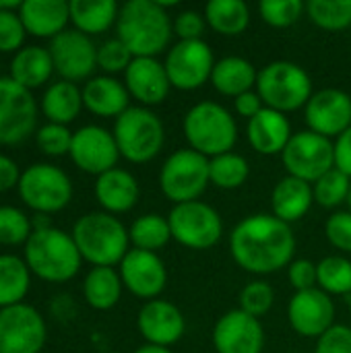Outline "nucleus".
Wrapping results in <instances>:
<instances>
[{
    "mask_svg": "<svg viewBox=\"0 0 351 353\" xmlns=\"http://www.w3.org/2000/svg\"><path fill=\"white\" fill-rule=\"evenodd\" d=\"M230 252L240 269L252 275H271L294 263L296 236L290 223L259 213L234 228L230 234Z\"/></svg>",
    "mask_w": 351,
    "mask_h": 353,
    "instance_id": "obj_1",
    "label": "nucleus"
},
{
    "mask_svg": "<svg viewBox=\"0 0 351 353\" xmlns=\"http://www.w3.org/2000/svg\"><path fill=\"white\" fill-rule=\"evenodd\" d=\"M116 29L118 39L134 58H155L174 35V23L166 6L155 0H128L122 4Z\"/></svg>",
    "mask_w": 351,
    "mask_h": 353,
    "instance_id": "obj_2",
    "label": "nucleus"
},
{
    "mask_svg": "<svg viewBox=\"0 0 351 353\" xmlns=\"http://www.w3.org/2000/svg\"><path fill=\"white\" fill-rule=\"evenodd\" d=\"M70 236L81 256L93 267L120 265L130 250V238L124 223L116 215L101 211L87 213L77 219Z\"/></svg>",
    "mask_w": 351,
    "mask_h": 353,
    "instance_id": "obj_3",
    "label": "nucleus"
},
{
    "mask_svg": "<svg viewBox=\"0 0 351 353\" xmlns=\"http://www.w3.org/2000/svg\"><path fill=\"white\" fill-rule=\"evenodd\" d=\"M81 261L72 236L62 230H35L25 242V263L43 281L64 283L72 279L81 269Z\"/></svg>",
    "mask_w": 351,
    "mask_h": 353,
    "instance_id": "obj_4",
    "label": "nucleus"
},
{
    "mask_svg": "<svg viewBox=\"0 0 351 353\" xmlns=\"http://www.w3.org/2000/svg\"><path fill=\"white\" fill-rule=\"evenodd\" d=\"M182 128L190 149L209 159L230 153L238 141V124L232 112L215 101L194 103L186 112Z\"/></svg>",
    "mask_w": 351,
    "mask_h": 353,
    "instance_id": "obj_5",
    "label": "nucleus"
},
{
    "mask_svg": "<svg viewBox=\"0 0 351 353\" xmlns=\"http://www.w3.org/2000/svg\"><path fill=\"white\" fill-rule=\"evenodd\" d=\"M257 93L261 95L265 108L277 110L281 114L306 108L312 91L310 74L296 62L275 60L259 70Z\"/></svg>",
    "mask_w": 351,
    "mask_h": 353,
    "instance_id": "obj_6",
    "label": "nucleus"
},
{
    "mask_svg": "<svg viewBox=\"0 0 351 353\" xmlns=\"http://www.w3.org/2000/svg\"><path fill=\"white\" fill-rule=\"evenodd\" d=\"M114 139L120 157L130 163H147L159 155L166 143L163 122L157 114L143 105H130L116 118Z\"/></svg>",
    "mask_w": 351,
    "mask_h": 353,
    "instance_id": "obj_7",
    "label": "nucleus"
},
{
    "mask_svg": "<svg viewBox=\"0 0 351 353\" xmlns=\"http://www.w3.org/2000/svg\"><path fill=\"white\" fill-rule=\"evenodd\" d=\"M209 184V157L190 147L174 151L159 170V188L174 205L199 201Z\"/></svg>",
    "mask_w": 351,
    "mask_h": 353,
    "instance_id": "obj_8",
    "label": "nucleus"
},
{
    "mask_svg": "<svg viewBox=\"0 0 351 353\" xmlns=\"http://www.w3.org/2000/svg\"><path fill=\"white\" fill-rule=\"evenodd\" d=\"M168 223L172 238L188 250H209L223 236L221 215L203 201L174 205Z\"/></svg>",
    "mask_w": 351,
    "mask_h": 353,
    "instance_id": "obj_9",
    "label": "nucleus"
},
{
    "mask_svg": "<svg viewBox=\"0 0 351 353\" xmlns=\"http://www.w3.org/2000/svg\"><path fill=\"white\" fill-rule=\"evenodd\" d=\"M21 201L37 213H56L72 199V182L56 165L33 163L21 174L19 180Z\"/></svg>",
    "mask_w": 351,
    "mask_h": 353,
    "instance_id": "obj_10",
    "label": "nucleus"
},
{
    "mask_svg": "<svg viewBox=\"0 0 351 353\" xmlns=\"http://www.w3.org/2000/svg\"><path fill=\"white\" fill-rule=\"evenodd\" d=\"M288 176L314 184L321 176L335 168L333 141L312 130L296 132L281 153Z\"/></svg>",
    "mask_w": 351,
    "mask_h": 353,
    "instance_id": "obj_11",
    "label": "nucleus"
},
{
    "mask_svg": "<svg viewBox=\"0 0 351 353\" xmlns=\"http://www.w3.org/2000/svg\"><path fill=\"white\" fill-rule=\"evenodd\" d=\"M163 66L172 87L180 91H194L211 81L215 58L211 46L203 39L178 41L168 50Z\"/></svg>",
    "mask_w": 351,
    "mask_h": 353,
    "instance_id": "obj_12",
    "label": "nucleus"
},
{
    "mask_svg": "<svg viewBox=\"0 0 351 353\" xmlns=\"http://www.w3.org/2000/svg\"><path fill=\"white\" fill-rule=\"evenodd\" d=\"M37 124V105L29 89L10 77L0 79V143L25 141Z\"/></svg>",
    "mask_w": 351,
    "mask_h": 353,
    "instance_id": "obj_13",
    "label": "nucleus"
},
{
    "mask_svg": "<svg viewBox=\"0 0 351 353\" xmlns=\"http://www.w3.org/2000/svg\"><path fill=\"white\" fill-rule=\"evenodd\" d=\"M46 343V323L29 304L0 310V353H39Z\"/></svg>",
    "mask_w": 351,
    "mask_h": 353,
    "instance_id": "obj_14",
    "label": "nucleus"
},
{
    "mask_svg": "<svg viewBox=\"0 0 351 353\" xmlns=\"http://www.w3.org/2000/svg\"><path fill=\"white\" fill-rule=\"evenodd\" d=\"M54 70L62 81H83L89 79L97 66V46L93 39L77 29H64L50 41L48 48Z\"/></svg>",
    "mask_w": 351,
    "mask_h": 353,
    "instance_id": "obj_15",
    "label": "nucleus"
},
{
    "mask_svg": "<svg viewBox=\"0 0 351 353\" xmlns=\"http://www.w3.org/2000/svg\"><path fill=\"white\" fill-rule=\"evenodd\" d=\"M68 155L72 157L79 170L93 176H101L116 168L120 151L114 132L95 124H87L72 132V145Z\"/></svg>",
    "mask_w": 351,
    "mask_h": 353,
    "instance_id": "obj_16",
    "label": "nucleus"
},
{
    "mask_svg": "<svg viewBox=\"0 0 351 353\" xmlns=\"http://www.w3.org/2000/svg\"><path fill=\"white\" fill-rule=\"evenodd\" d=\"M122 285L137 298L151 302L161 296L168 285V269L157 252L130 248L120 263Z\"/></svg>",
    "mask_w": 351,
    "mask_h": 353,
    "instance_id": "obj_17",
    "label": "nucleus"
},
{
    "mask_svg": "<svg viewBox=\"0 0 351 353\" xmlns=\"http://www.w3.org/2000/svg\"><path fill=\"white\" fill-rule=\"evenodd\" d=\"M288 321L298 335L319 339L335 325L333 298L319 288L296 292L288 304Z\"/></svg>",
    "mask_w": 351,
    "mask_h": 353,
    "instance_id": "obj_18",
    "label": "nucleus"
},
{
    "mask_svg": "<svg viewBox=\"0 0 351 353\" xmlns=\"http://www.w3.org/2000/svg\"><path fill=\"white\" fill-rule=\"evenodd\" d=\"M211 339L217 353H261L265 347L261 321L240 308L225 312L215 323Z\"/></svg>",
    "mask_w": 351,
    "mask_h": 353,
    "instance_id": "obj_19",
    "label": "nucleus"
},
{
    "mask_svg": "<svg viewBox=\"0 0 351 353\" xmlns=\"http://www.w3.org/2000/svg\"><path fill=\"white\" fill-rule=\"evenodd\" d=\"M308 130L337 139L351 126V95L341 89L317 91L304 108Z\"/></svg>",
    "mask_w": 351,
    "mask_h": 353,
    "instance_id": "obj_20",
    "label": "nucleus"
},
{
    "mask_svg": "<svg viewBox=\"0 0 351 353\" xmlns=\"http://www.w3.org/2000/svg\"><path fill=\"white\" fill-rule=\"evenodd\" d=\"M137 327L149 345L170 347L178 343L186 331V321L180 308L168 300H151L139 310Z\"/></svg>",
    "mask_w": 351,
    "mask_h": 353,
    "instance_id": "obj_21",
    "label": "nucleus"
},
{
    "mask_svg": "<svg viewBox=\"0 0 351 353\" xmlns=\"http://www.w3.org/2000/svg\"><path fill=\"white\" fill-rule=\"evenodd\" d=\"M124 85L143 108L163 103L172 89L166 66L157 58H132L124 72Z\"/></svg>",
    "mask_w": 351,
    "mask_h": 353,
    "instance_id": "obj_22",
    "label": "nucleus"
},
{
    "mask_svg": "<svg viewBox=\"0 0 351 353\" xmlns=\"http://www.w3.org/2000/svg\"><path fill=\"white\" fill-rule=\"evenodd\" d=\"M246 137L250 147L261 155H281L292 134V124L285 114L263 108L254 118L248 120Z\"/></svg>",
    "mask_w": 351,
    "mask_h": 353,
    "instance_id": "obj_23",
    "label": "nucleus"
},
{
    "mask_svg": "<svg viewBox=\"0 0 351 353\" xmlns=\"http://www.w3.org/2000/svg\"><path fill=\"white\" fill-rule=\"evenodd\" d=\"M130 93L124 83L110 74L93 77L83 87V105L101 118H118L130 105Z\"/></svg>",
    "mask_w": 351,
    "mask_h": 353,
    "instance_id": "obj_24",
    "label": "nucleus"
},
{
    "mask_svg": "<svg viewBox=\"0 0 351 353\" xmlns=\"http://www.w3.org/2000/svg\"><path fill=\"white\" fill-rule=\"evenodd\" d=\"M19 17L27 33L54 39L70 21V8L64 0H25L21 2Z\"/></svg>",
    "mask_w": 351,
    "mask_h": 353,
    "instance_id": "obj_25",
    "label": "nucleus"
},
{
    "mask_svg": "<svg viewBox=\"0 0 351 353\" xmlns=\"http://www.w3.org/2000/svg\"><path fill=\"white\" fill-rule=\"evenodd\" d=\"M139 194L137 178L122 168H114L95 180V199L110 215L130 211L137 205Z\"/></svg>",
    "mask_w": 351,
    "mask_h": 353,
    "instance_id": "obj_26",
    "label": "nucleus"
},
{
    "mask_svg": "<svg viewBox=\"0 0 351 353\" xmlns=\"http://www.w3.org/2000/svg\"><path fill=\"white\" fill-rule=\"evenodd\" d=\"M312 203H314L312 184L294 176L281 178L271 192L273 217L281 219L283 223L300 221L310 211Z\"/></svg>",
    "mask_w": 351,
    "mask_h": 353,
    "instance_id": "obj_27",
    "label": "nucleus"
},
{
    "mask_svg": "<svg viewBox=\"0 0 351 353\" xmlns=\"http://www.w3.org/2000/svg\"><path fill=\"white\" fill-rule=\"evenodd\" d=\"M259 70L254 64L242 56H225L215 62L211 72V85L217 93L225 97H238L257 87Z\"/></svg>",
    "mask_w": 351,
    "mask_h": 353,
    "instance_id": "obj_28",
    "label": "nucleus"
},
{
    "mask_svg": "<svg viewBox=\"0 0 351 353\" xmlns=\"http://www.w3.org/2000/svg\"><path fill=\"white\" fill-rule=\"evenodd\" d=\"M54 70L52 56L41 46L21 48L10 64V79L17 81L25 89H35L43 85Z\"/></svg>",
    "mask_w": 351,
    "mask_h": 353,
    "instance_id": "obj_29",
    "label": "nucleus"
},
{
    "mask_svg": "<svg viewBox=\"0 0 351 353\" xmlns=\"http://www.w3.org/2000/svg\"><path fill=\"white\" fill-rule=\"evenodd\" d=\"M70 21L74 29L85 35L108 31L118 21V4L114 0H70Z\"/></svg>",
    "mask_w": 351,
    "mask_h": 353,
    "instance_id": "obj_30",
    "label": "nucleus"
},
{
    "mask_svg": "<svg viewBox=\"0 0 351 353\" xmlns=\"http://www.w3.org/2000/svg\"><path fill=\"white\" fill-rule=\"evenodd\" d=\"M83 108V91L70 81H58L50 85L43 93L41 110L46 118L54 124L66 126L72 122Z\"/></svg>",
    "mask_w": 351,
    "mask_h": 353,
    "instance_id": "obj_31",
    "label": "nucleus"
},
{
    "mask_svg": "<svg viewBox=\"0 0 351 353\" xmlns=\"http://www.w3.org/2000/svg\"><path fill=\"white\" fill-rule=\"evenodd\" d=\"M122 279L114 267H93L83 283L85 300L95 310H110L120 302L122 296Z\"/></svg>",
    "mask_w": 351,
    "mask_h": 353,
    "instance_id": "obj_32",
    "label": "nucleus"
},
{
    "mask_svg": "<svg viewBox=\"0 0 351 353\" xmlns=\"http://www.w3.org/2000/svg\"><path fill=\"white\" fill-rule=\"evenodd\" d=\"M205 19L219 35H242L250 25V8L244 0H211L205 6Z\"/></svg>",
    "mask_w": 351,
    "mask_h": 353,
    "instance_id": "obj_33",
    "label": "nucleus"
},
{
    "mask_svg": "<svg viewBox=\"0 0 351 353\" xmlns=\"http://www.w3.org/2000/svg\"><path fill=\"white\" fill-rule=\"evenodd\" d=\"M29 267L14 254H0V308L23 304L29 292Z\"/></svg>",
    "mask_w": 351,
    "mask_h": 353,
    "instance_id": "obj_34",
    "label": "nucleus"
},
{
    "mask_svg": "<svg viewBox=\"0 0 351 353\" xmlns=\"http://www.w3.org/2000/svg\"><path fill=\"white\" fill-rule=\"evenodd\" d=\"M128 238L137 250H145V252L161 250L172 240V230H170L168 217L157 215V213L141 215L139 219L132 221V225L128 230Z\"/></svg>",
    "mask_w": 351,
    "mask_h": 353,
    "instance_id": "obj_35",
    "label": "nucleus"
},
{
    "mask_svg": "<svg viewBox=\"0 0 351 353\" xmlns=\"http://www.w3.org/2000/svg\"><path fill=\"white\" fill-rule=\"evenodd\" d=\"M317 285L329 296H351V261L333 254L317 263Z\"/></svg>",
    "mask_w": 351,
    "mask_h": 353,
    "instance_id": "obj_36",
    "label": "nucleus"
},
{
    "mask_svg": "<svg viewBox=\"0 0 351 353\" xmlns=\"http://www.w3.org/2000/svg\"><path fill=\"white\" fill-rule=\"evenodd\" d=\"M248 176H250V165L246 157L234 151L209 159V178H211V184H215L217 188H223V190L240 188L248 180Z\"/></svg>",
    "mask_w": 351,
    "mask_h": 353,
    "instance_id": "obj_37",
    "label": "nucleus"
},
{
    "mask_svg": "<svg viewBox=\"0 0 351 353\" xmlns=\"http://www.w3.org/2000/svg\"><path fill=\"white\" fill-rule=\"evenodd\" d=\"M306 14L321 29L341 31L351 25V0H310Z\"/></svg>",
    "mask_w": 351,
    "mask_h": 353,
    "instance_id": "obj_38",
    "label": "nucleus"
},
{
    "mask_svg": "<svg viewBox=\"0 0 351 353\" xmlns=\"http://www.w3.org/2000/svg\"><path fill=\"white\" fill-rule=\"evenodd\" d=\"M351 190V178H348L343 172H339L337 168H333L331 172H327L325 176H321L314 184H312V192H314V201L325 207V209H335L343 203H348Z\"/></svg>",
    "mask_w": 351,
    "mask_h": 353,
    "instance_id": "obj_39",
    "label": "nucleus"
},
{
    "mask_svg": "<svg viewBox=\"0 0 351 353\" xmlns=\"http://www.w3.org/2000/svg\"><path fill=\"white\" fill-rule=\"evenodd\" d=\"M304 10L306 4L302 0H263L259 4L261 19L277 29L292 27L296 21H300Z\"/></svg>",
    "mask_w": 351,
    "mask_h": 353,
    "instance_id": "obj_40",
    "label": "nucleus"
},
{
    "mask_svg": "<svg viewBox=\"0 0 351 353\" xmlns=\"http://www.w3.org/2000/svg\"><path fill=\"white\" fill-rule=\"evenodd\" d=\"M33 234L31 219L17 207H0V244L14 246L29 240Z\"/></svg>",
    "mask_w": 351,
    "mask_h": 353,
    "instance_id": "obj_41",
    "label": "nucleus"
},
{
    "mask_svg": "<svg viewBox=\"0 0 351 353\" xmlns=\"http://www.w3.org/2000/svg\"><path fill=\"white\" fill-rule=\"evenodd\" d=\"M273 302H275V292L267 281H250L248 285H244L240 294V310H244L246 314L259 321L273 308Z\"/></svg>",
    "mask_w": 351,
    "mask_h": 353,
    "instance_id": "obj_42",
    "label": "nucleus"
},
{
    "mask_svg": "<svg viewBox=\"0 0 351 353\" xmlns=\"http://www.w3.org/2000/svg\"><path fill=\"white\" fill-rule=\"evenodd\" d=\"M132 58L134 56L130 54V50L118 37L108 39V41H103L97 48V66L101 70L110 72V74H114V72H126V68L130 66Z\"/></svg>",
    "mask_w": 351,
    "mask_h": 353,
    "instance_id": "obj_43",
    "label": "nucleus"
},
{
    "mask_svg": "<svg viewBox=\"0 0 351 353\" xmlns=\"http://www.w3.org/2000/svg\"><path fill=\"white\" fill-rule=\"evenodd\" d=\"M37 147L46 153V155H66L70 153V145H72V132L62 126V124H46L37 130Z\"/></svg>",
    "mask_w": 351,
    "mask_h": 353,
    "instance_id": "obj_44",
    "label": "nucleus"
},
{
    "mask_svg": "<svg viewBox=\"0 0 351 353\" xmlns=\"http://www.w3.org/2000/svg\"><path fill=\"white\" fill-rule=\"evenodd\" d=\"M25 33L19 10H0V52H19L23 48Z\"/></svg>",
    "mask_w": 351,
    "mask_h": 353,
    "instance_id": "obj_45",
    "label": "nucleus"
},
{
    "mask_svg": "<svg viewBox=\"0 0 351 353\" xmlns=\"http://www.w3.org/2000/svg\"><path fill=\"white\" fill-rule=\"evenodd\" d=\"M325 236L327 240L341 252L351 254V213L350 211H337L333 213L325 223Z\"/></svg>",
    "mask_w": 351,
    "mask_h": 353,
    "instance_id": "obj_46",
    "label": "nucleus"
},
{
    "mask_svg": "<svg viewBox=\"0 0 351 353\" xmlns=\"http://www.w3.org/2000/svg\"><path fill=\"white\" fill-rule=\"evenodd\" d=\"M207 27L205 12L199 10H180L174 19V35L180 37V41H192V39H203Z\"/></svg>",
    "mask_w": 351,
    "mask_h": 353,
    "instance_id": "obj_47",
    "label": "nucleus"
},
{
    "mask_svg": "<svg viewBox=\"0 0 351 353\" xmlns=\"http://www.w3.org/2000/svg\"><path fill=\"white\" fill-rule=\"evenodd\" d=\"M314 353H351V327L333 325L317 341Z\"/></svg>",
    "mask_w": 351,
    "mask_h": 353,
    "instance_id": "obj_48",
    "label": "nucleus"
},
{
    "mask_svg": "<svg viewBox=\"0 0 351 353\" xmlns=\"http://www.w3.org/2000/svg\"><path fill=\"white\" fill-rule=\"evenodd\" d=\"M288 277L296 292H306V290L319 288L317 285V263H312L308 259H296L288 267Z\"/></svg>",
    "mask_w": 351,
    "mask_h": 353,
    "instance_id": "obj_49",
    "label": "nucleus"
},
{
    "mask_svg": "<svg viewBox=\"0 0 351 353\" xmlns=\"http://www.w3.org/2000/svg\"><path fill=\"white\" fill-rule=\"evenodd\" d=\"M333 147H335V168L351 178V126L343 134L337 137Z\"/></svg>",
    "mask_w": 351,
    "mask_h": 353,
    "instance_id": "obj_50",
    "label": "nucleus"
},
{
    "mask_svg": "<svg viewBox=\"0 0 351 353\" xmlns=\"http://www.w3.org/2000/svg\"><path fill=\"white\" fill-rule=\"evenodd\" d=\"M263 108H265V103H263V99H261V95L257 91H246V93H242V95H238L234 99L236 114L242 116V118H248V120L254 118Z\"/></svg>",
    "mask_w": 351,
    "mask_h": 353,
    "instance_id": "obj_51",
    "label": "nucleus"
},
{
    "mask_svg": "<svg viewBox=\"0 0 351 353\" xmlns=\"http://www.w3.org/2000/svg\"><path fill=\"white\" fill-rule=\"evenodd\" d=\"M19 180H21V174H19L17 163L10 157L0 155V192H6L12 186H19Z\"/></svg>",
    "mask_w": 351,
    "mask_h": 353,
    "instance_id": "obj_52",
    "label": "nucleus"
},
{
    "mask_svg": "<svg viewBox=\"0 0 351 353\" xmlns=\"http://www.w3.org/2000/svg\"><path fill=\"white\" fill-rule=\"evenodd\" d=\"M134 353H174L170 347H157V345H143V347H139Z\"/></svg>",
    "mask_w": 351,
    "mask_h": 353,
    "instance_id": "obj_53",
    "label": "nucleus"
},
{
    "mask_svg": "<svg viewBox=\"0 0 351 353\" xmlns=\"http://www.w3.org/2000/svg\"><path fill=\"white\" fill-rule=\"evenodd\" d=\"M348 207H350V213H351V190H350V196H348Z\"/></svg>",
    "mask_w": 351,
    "mask_h": 353,
    "instance_id": "obj_54",
    "label": "nucleus"
},
{
    "mask_svg": "<svg viewBox=\"0 0 351 353\" xmlns=\"http://www.w3.org/2000/svg\"><path fill=\"white\" fill-rule=\"evenodd\" d=\"M348 306H350V316H351V296L348 298Z\"/></svg>",
    "mask_w": 351,
    "mask_h": 353,
    "instance_id": "obj_55",
    "label": "nucleus"
},
{
    "mask_svg": "<svg viewBox=\"0 0 351 353\" xmlns=\"http://www.w3.org/2000/svg\"><path fill=\"white\" fill-rule=\"evenodd\" d=\"M108 353H118V352H108Z\"/></svg>",
    "mask_w": 351,
    "mask_h": 353,
    "instance_id": "obj_56",
    "label": "nucleus"
}]
</instances>
